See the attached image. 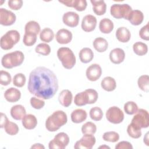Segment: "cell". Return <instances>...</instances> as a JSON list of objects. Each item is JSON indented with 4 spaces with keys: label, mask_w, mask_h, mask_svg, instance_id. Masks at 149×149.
<instances>
[{
    "label": "cell",
    "mask_w": 149,
    "mask_h": 149,
    "mask_svg": "<svg viewBox=\"0 0 149 149\" xmlns=\"http://www.w3.org/2000/svg\"><path fill=\"white\" fill-rule=\"evenodd\" d=\"M62 21L65 24L70 27H76L79 22V15L74 12H68L63 14Z\"/></svg>",
    "instance_id": "obj_14"
},
{
    "label": "cell",
    "mask_w": 149,
    "mask_h": 149,
    "mask_svg": "<svg viewBox=\"0 0 149 149\" xmlns=\"http://www.w3.org/2000/svg\"><path fill=\"white\" fill-rule=\"evenodd\" d=\"M60 3H63L65 6L68 7H70L73 8V2L74 0H64V1H59Z\"/></svg>",
    "instance_id": "obj_51"
},
{
    "label": "cell",
    "mask_w": 149,
    "mask_h": 149,
    "mask_svg": "<svg viewBox=\"0 0 149 149\" xmlns=\"http://www.w3.org/2000/svg\"><path fill=\"white\" fill-rule=\"evenodd\" d=\"M20 36L18 31L11 30L8 31L2 36L0 40V45L2 49L9 50L13 48L20 40Z\"/></svg>",
    "instance_id": "obj_5"
},
{
    "label": "cell",
    "mask_w": 149,
    "mask_h": 149,
    "mask_svg": "<svg viewBox=\"0 0 149 149\" xmlns=\"http://www.w3.org/2000/svg\"><path fill=\"white\" fill-rule=\"evenodd\" d=\"M96 125L91 122L85 123L81 127V132L83 134H94L96 132Z\"/></svg>",
    "instance_id": "obj_34"
},
{
    "label": "cell",
    "mask_w": 149,
    "mask_h": 149,
    "mask_svg": "<svg viewBox=\"0 0 149 149\" xmlns=\"http://www.w3.org/2000/svg\"><path fill=\"white\" fill-rule=\"evenodd\" d=\"M87 116V112L83 109H76L71 113L70 118L73 123H80L84 121Z\"/></svg>",
    "instance_id": "obj_21"
},
{
    "label": "cell",
    "mask_w": 149,
    "mask_h": 149,
    "mask_svg": "<svg viewBox=\"0 0 149 149\" xmlns=\"http://www.w3.org/2000/svg\"><path fill=\"white\" fill-rule=\"evenodd\" d=\"M102 139L104 141L115 143L119 140V135L118 133L114 131L107 132L103 134Z\"/></svg>",
    "instance_id": "obj_41"
},
{
    "label": "cell",
    "mask_w": 149,
    "mask_h": 149,
    "mask_svg": "<svg viewBox=\"0 0 149 149\" xmlns=\"http://www.w3.org/2000/svg\"><path fill=\"white\" fill-rule=\"evenodd\" d=\"M35 51L36 53L40 54L42 55H48L51 52V48L47 43H40L38 44L36 48Z\"/></svg>",
    "instance_id": "obj_40"
},
{
    "label": "cell",
    "mask_w": 149,
    "mask_h": 149,
    "mask_svg": "<svg viewBox=\"0 0 149 149\" xmlns=\"http://www.w3.org/2000/svg\"><path fill=\"white\" fill-rule=\"evenodd\" d=\"M99 148H102V149H104V148H108V149H110V147L106 146V145H103V146H101L99 147Z\"/></svg>",
    "instance_id": "obj_54"
},
{
    "label": "cell",
    "mask_w": 149,
    "mask_h": 149,
    "mask_svg": "<svg viewBox=\"0 0 149 149\" xmlns=\"http://www.w3.org/2000/svg\"><path fill=\"white\" fill-rule=\"evenodd\" d=\"M4 97L5 100L9 102H16L20 100L21 93L17 88L10 87L5 91Z\"/></svg>",
    "instance_id": "obj_17"
},
{
    "label": "cell",
    "mask_w": 149,
    "mask_h": 149,
    "mask_svg": "<svg viewBox=\"0 0 149 149\" xmlns=\"http://www.w3.org/2000/svg\"><path fill=\"white\" fill-rule=\"evenodd\" d=\"M97 25V19L92 15H87L83 18L81 22V29L86 32L93 31Z\"/></svg>",
    "instance_id": "obj_13"
},
{
    "label": "cell",
    "mask_w": 149,
    "mask_h": 149,
    "mask_svg": "<svg viewBox=\"0 0 149 149\" xmlns=\"http://www.w3.org/2000/svg\"><path fill=\"white\" fill-rule=\"evenodd\" d=\"M96 141L93 134H84L83 136L77 141L74 146L75 149H91Z\"/></svg>",
    "instance_id": "obj_10"
},
{
    "label": "cell",
    "mask_w": 149,
    "mask_h": 149,
    "mask_svg": "<svg viewBox=\"0 0 149 149\" xmlns=\"http://www.w3.org/2000/svg\"><path fill=\"white\" fill-rule=\"evenodd\" d=\"M5 132L11 136L16 135L19 132V127L14 122L8 121L4 126Z\"/></svg>",
    "instance_id": "obj_33"
},
{
    "label": "cell",
    "mask_w": 149,
    "mask_h": 149,
    "mask_svg": "<svg viewBox=\"0 0 149 149\" xmlns=\"http://www.w3.org/2000/svg\"><path fill=\"white\" fill-rule=\"evenodd\" d=\"M74 102L75 105L79 107L84 106L87 104V98L86 92L84 91L77 93L74 97Z\"/></svg>",
    "instance_id": "obj_35"
},
{
    "label": "cell",
    "mask_w": 149,
    "mask_h": 149,
    "mask_svg": "<svg viewBox=\"0 0 149 149\" xmlns=\"http://www.w3.org/2000/svg\"><path fill=\"white\" fill-rule=\"evenodd\" d=\"M125 58V51L120 48H116L111 51L109 53L110 61L115 64H119L122 63Z\"/></svg>",
    "instance_id": "obj_16"
},
{
    "label": "cell",
    "mask_w": 149,
    "mask_h": 149,
    "mask_svg": "<svg viewBox=\"0 0 149 149\" xmlns=\"http://www.w3.org/2000/svg\"><path fill=\"white\" fill-rule=\"evenodd\" d=\"M116 37L121 42H127L131 38V34L129 29L125 27H120L116 31Z\"/></svg>",
    "instance_id": "obj_23"
},
{
    "label": "cell",
    "mask_w": 149,
    "mask_h": 149,
    "mask_svg": "<svg viewBox=\"0 0 149 149\" xmlns=\"http://www.w3.org/2000/svg\"><path fill=\"white\" fill-rule=\"evenodd\" d=\"M132 10V7L127 3H115L111 6L110 13L114 18L118 19L123 18L127 20Z\"/></svg>",
    "instance_id": "obj_6"
},
{
    "label": "cell",
    "mask_w": 149,
    "mask_h": 149,
    "mask_svg": "<svg viewBox=\"0 0 149 149\" xmlns=\"http://www.w3.org/2000/svg\"><path fill=\"white\" fill-rule=\"evenodd\" d=\"M131 123L139 129L147 128L149 126V114L147 110L139 109L134 113Z\"/></svg>",
    "instance_id": "obj_7"
},
{
    "label": "cell",
    "mask_w": 149,
    "mask_h": 149,
    "mask_svg": "<svg viewBox=\"0 0 149 149\" xmlns=\"http://www.w3.org/2000/svg\"><path fill=\"white\" fill-rule=\"evenodd\" d=\"M73 95L72 92L68 90H63L59 94L58 100L59 103L64 107H69L72 101Z\"/></svg>",
    "instance_id": "obj_18"
},
{
    "label": "cell",
    "mask_w": 149,
    "mask_h": 149,
    "mask_svg": "<svg viewBox=\"0 0 149 149\" xmlns=\"http://www.w3.org/2000/svg\"><path fill=\"white\" fill-rule=\"evenodd\" d=\"M16 20L15 13L4 8L0 9V23L2 26H9L12 25Z\"/></svg>",
    "instance_id": "obj_11"
},
{
    "label": "cell",
    "mask_w": 149,
    "mask_h": 149,
    "mask_svg": "<svg viewBox=\"0 0 149 149\" xmlns=\"http://www.w3.org/2000/svg\"><path fill=\"white\" fill-rule=\"evenodd\" d=\"M123 108L125 112L128 115H133L139 109L137 105L133 101H127L125 104Z\"/></svg>",
    "instance_id": "obj_43"
},
{
    "label": "cell",
    "mask_w": 149,
    "mask_h": 149,
    "mask_svg": "<svg viewBox=\"0 0 149 149\" xmlns=\"http://www.w3.org/2000/svg\"><path fill=\"white\" fill-rule=\"evenodd\" d=\"M68 118L66 113L58 110L49 116L45 121V127L49 132H55L67 123Z\"/></svg>",
    "instance_id": "obj_2"
},
{
    "label": "cell",
    "mask_w": 149,
    "mask_h": 149,
    "mask_svg": "<svg viewBox=\"0 0 149 149\" xmlns=\"http://www.w3.org/2000/svg\"><path fill=\"white\" fill-rule=\"evenodd\" d=\"M54 37V33L52 30L47 27L44 28L40 33V40L45 42H51Z\"/></svg>",
    "instance_id": "obj_31"
},
{
    "label": "cell",
    "mask_w": 149,
    "mask_h": 149,
    "mask_svg": "<svg viewBox=\"0 0 149 149\" xmlns=\"http://www.w3.org/2000/svg\"><path fill=\"white\" fill-rule=\"evenodd\" d=\"M93 45L94 49L99 52H105L108 47V42L102 37H97L95 38Z\"/></svg>",
    "instance_id": "obj_28"
},
{
    "label": "cell",
    "mask_w": 149,
    "mask_h": 149,
    "mask_svg": "<svg viewBox=\"0 0 149 149\" xmlns=\"http://www.w3.org/2000/svg\"><path fill=\"white\" fill-rule=\"evenodd\" d=\"M89 115L92 120L95 121H99L102 118L103 112L100 107H94L91 108Z\"/></svg>",
    "instance_id": "obj_36"
},
{
    "label": "cell",
    "mask_w": 149,
    "mask_h": 149,
    "mask_svg": "<svg viewBox=\"0 0 149 149\" xmlns=\"http://www.w3.org/2000/svg\"><path fill=\"white\" fill-rule=\"evenodd\" d=\"M69 143L68 135L64 132H61L55 135L54 138L49 141L48 147L49 149H64Z\"/></svg>",
    "instance_id": "obj_8"
},
{
    "label": "cell",
    "mask_w": 149,
    "mask_h": 149,
    "mask_svg": "<svg viewBox=\"0 0 149 149\" xmlns=\"http://www.w3.org/2000/svg\"><path fill=\"white\" fill-rule=\"evenodd\" d=\"M101 87L107 91H112L116 87L115 80L110 76L104 77L101 83Z\"/></svg>",
    "instance_id": "obj_26"
},
{
    "label": "cell",
    "mask_w": 149,
    "mask_h": 149,
    "mask_svg": "<svg viewBox=\"0 0 149 149\" xmlns=\"http://www.w3.org/2000/svg\"><path fill=\"white\" fill-rule=\"evenodd\" d=\"M107 119L113 124H119L124 119L123 111L118 107L113 106L108 108L106 112Z\"/></svg>",
    "instance_id": "obj_9"
},
{
    "label": "cell",
    "mask_w": 149,
    "mask_h": 149,
    "mask_svg": "<svg viewBox=\"0 0 149 149\" xmlns=\"http://www.w3.org/2000/svg\"><path fill=\"white\" fill-rule=\"evenodd\" d=\"M133 146L130 143L127 141H122L115 146V149H132Z\"/></svg>",
    "instance_id": "obj_49"
},
{
    "label": "cell",
    "mask_w": 149,
    "mask_h": 149,
    "mask_svg": "<svg viewBox=\"0 0 149 149\" xmlns=\"http://www.w3.org/2000/svg\"><path fill=\"white\" fill-rule=\"evenodd\" d=\"M102 69L100 65L94 63L90 65L86 69V75L87 78L91 81H97L101 76Z\"/></svg>",
    "instance_id": "obj_12"
},
{
    "label": "cell",
    "mask_w": 149,
    "mask_h": 149,
    "mask_svg": "<svg viewBox=\"0 0 149 149\" xmlns=\"http://www.w3.org/2000/svg\"><path fill=\"white\" fill-rule=\"evenodd\" d=\"M12 77L9 73L6 71L1 70L0 72V83L2 86H8L11 82Z\"/></svg>",
    "instance_id": "obj_44"
},
{
    "label": "cell",
    "mask_w": 149,
    "mask_h": 149,
    "mask_svg": "<svg viewBox=\"0 0 149 149\" xmlns=\"http://www.w3.org/2000/svg\"><path fill=\"white\" fill-rule=\"evenodd\" d=\"M87 5V3L86 0H74L73 8L77 11L81 12L86 9Z\"/></svg>",
    "instance_id": "obj_46"
},
{
    "label": "cell",
    "mask_w": 149,
    "mask_h": 149,
    "mask_svg": "<svg viewBox=\"0 0 149 149\" xmlns=\"http://www.w3.org/2000/svg\"><path fill=\"white\" fill-rule=\"evenodd\" d=\"M87 98V104H94L98 97V94L97 91L92 88L86 89L85 91Z\"/></svg>",
    "instance_id": "obj_38"
},
{
    "label": "cell",
    "mask_w": 149,
    "mask_h": 149,
    "mask_svg": "<svg viewBox=\"0 0 149 149\" xmlns=\"http://www.w3.org/2000/svg\"><path fill=\"white\" fill-rule=\"evenodd\" d=\"M58 81L55 74L49 69L38 66L30 73L27 88L38 98L49 100L58 90Z\"/></svg>",
    "instance_id": "obj_1"
},
{
    "label": "cell",
    "mask_w": 149,
    "mask_h": 149,
    "mask_svg": "<svg viewBox=\"0 0 149 149\" xmlns=\"http://www.w3.org/2000/svg\"><path fill=\"white\" fill-rule=\"evenodd\" d=\"M24 30L25 33H30L37 35L40 31V26L38 22L31 20L26 24Z\"/></svg>",
    "instance_id": "obj_29"
},
{
    "label": "cell",
    "mask_w": 149,
    "mask_h": 149,
    "mask_svg": "<svg viewBox=\"0 0 149 149\" xmlns=\"http://www.w3.org/2000/svg\"><path fill=\"white\" fill-rule=\"evenodd\" d=\"M31 148H38V149L42 148V149H44L45 147L40 143H36V144H34L33 146H32L31 147Z\"/></svg>",
    "instance_id": "obj_52"
},
{
    "label": "cell",
    "mask_w": 149,
    "mask_h": 149,
    "mask_svg": "<svg viewBox=\"0 0 149 149\" xmlns=\"http://www.w3.org/2000/svg\"><path fill=\"white\" fill-rule=\"evenodd\" d=\"M113 23L109 19L104 18L101 20L99 24V29L101 33L104 34L110 33L113 29Z\"/></svg>",
    "instance_id": "obj_27"
},
{
    "label": "cell",
    "mask_w": 149,
    "mask_h": 149,
    "mask_svg": "<svg viewBox=\"0 0 149 149\" xmlns=\"http://www.w3.org/2000/svg\"><path fill=\"white\" fill-rule=\"evenodd\" d=\"M72 33L66 29L59 30L55 36L56 41L61 44H66L69 43L72 40Z\"/></svg>",
    "instance_id": "obj_15"
},
{
    "label": "cell",
    "mask_w": 149,
    "mask_h": 149,
    "mask_svg": "<svg viewBox=\"0 0 149 149\" xmlns=\"http://www.w3.org/2000/svg\"><path fill=\"white\" fill-rule=\"evenodd\" d=\"M144 19L143 12L139 10H133L130 12L127 20L134 26H138L142 23Z\"/></svg>",
    "instance_id": "obj_19"
},
{
    "label": "cell",
    "mask_w": 149,
    "mask_h": 149,
    "mask_svg": "<svg viewBox=\"0 0 149 149\" xmlns=\"http://www.w3.org/2000/svg\"><path fill=\"white\" fill-rule=\"evenodd\" d=\"M148 23L146 25L141 28L139 31L140 37L144 40L148 41L149 40V33H148Z\"/></svg>",
    "instance_id": "obj_48"
},
{
    "label": "cell",
    "mask_w": 149,
    "mask_h": 149,
    "mask_svg": "<svg viewBox=\"0 0 149 149\" xmlns=\"http://www.w3.org/2000/svg\"><path fill=\"white\" fill-rule=\"evenodd\" d=\"M139 87L145 92H148L149 89V76L147 74L142 75L139 77L137 80Z\"/></svg>",
    "instance_id": "obj_32"
},
{
    "label": "cell",
    "mask_w": 149,
    "mask_h": 149,
    "mask_svg": "<svg viewBox=\"0 0 149 149\" xmlns=\"http://www.w3.org/2000/svg\"><path fill=\"white\" fill-rule=\"evenodd\" d=\"M80 61L84 63L91 62L94 58L93 51L90 48L85 47L82 48L79 54Z\"/></svg>",
    "instance_id": "obj_25"
},
{
    "label": "cell",
    "mask_w": 149,
    "mask_h": 149,
    "mask_svg": "<svg viewBox=\"0 0 149 149\" xmlns=\"http://www.w3.org/2000/svg\"><path fill=\"white\" fill-rule=\"evenodd\" d=\"M127 132L129 136L133 139H139L141 136V129L137 128L131 123L127 126Z\"/></svg>",
    "instance_id": "obj_37"
},
{
    "label": "cell",
    "mask_w": 149,
    "mask_h": 149,
    "mask_svg": "<svg viewBox=\"0 0 149 149\" xmlns=\"http://www.w3.org/2000/svg\"><path fill=\"white\" fill-rule=\"evenodd\" d=\"M133 49L134 52L139 55L143 56L146 55L148 52V47L147 44L144 42L139 41L135 42L133 45Z\"/></svg>",
    "instance_id": "obj_30"
},
{
    "label": "cell",
    "mask_w": 149,
    "mask_h": 149,
    "mask_svg": "<svg viewBox=\"0 0 149 149\" xmlns=\"http://www.w3.org/2000/svg\"><path fill=\"white\" fill-rule=\"evenodd\" d=\"M8 119L6 117V115L5 114H4L3 113H1V128H3L4 127L5 124L6 123V122L8 121Z\"/></svg>",
    "instance_id": "obj_50"
},
{
    "label": "cell",
    "mask_w": 149,
    "mask_h": 149,
    "mask_svg": "<svg viewBox=\"0 0 149 149\" xmlns=\"http://www.w3.org/2000/svg\"><path fill=\"white\" fill-rule=\"evenodd\" d=\"M22 123L25 129L31 130L36 127L37 125V119L34 115L27 114L23 118Z\"/></svg>",
    "instance_id": "obj_20"
},
{
    "label": "cell",
    "mask_w": 149,
    "mask_h": 149,
    "mask_svg": "<svg viewBox=\"0 0 149 149\" xmlns=\"http://www.w3.org/2000/svg\"><path fill=\"white\" fill-rule=\"evenodd\" d=\"M57 56L62 66L66 69H70L76 64V57L69 48L61 47L57 51Z\"/></svg>",
    "instance_id": "obj_4"
},
{
    "label": "cell",
    "mask_w": 149,
    "mask_h": 149,
    "mask_svg": "<svg viewBox=\"0 0 149 149\" xmlns=\"http://www.w3.org/2000/svg\"><path fill=\"white\" fill-rule=\"evenodd\" d=\"M148 133H147L146 134V136L145 137H144V142L145 143V144L147 145V146H149L148 144Z\"/></svg>",
    "instance_id": "obj_53"
},
{
    "label": "cell",
    "mask_w": 149,
    "mask_h": 149,
    "mask_svg": "<svg viewBox=\"0 0 149 149\" xmlns=\"http://www.w3.org/2000/svg\"><path fill=\"white\" fill-rule=\"evenodd\" d=\"M26 113L24 107L22 105H15L10 109V115L13 119L19 120L23 119Z\"/></svg>",
    "instance_id": "obj_24"
},
{
    "label": "cell",
    "mask_w": 149,
    "mask_h": 149,
    "mask_svg": "<svg viewBox=\"0 0 149 149\" xmlns=\"http://www.w3.org/2000/svg\"><path fill=\"white\" fill-rule=\"evenodd\" d=\"M37 41V35L30 33H25L23 38V44L28 47L33 45Z\"/></svg>",
    "instance_id": "obj_39"
},
{
    "label": "cell",
    "mask_w": 149,
    "mask_h": 149,
    "mask_svg": "<svg viewBox=\"0 0 149 149\" xmlns=\"http://www.w3.org/2000/svg\"><path fill=\"white\" fill-rule=\"evenodd\" d=\"M24 59L23 53L20 51H15L4 55L1 59V63L3 68L12 69L22 64Z\"/></svg>",
    "instance_id": "obj_3"
},
{
    "label": "cell",
    "mask_w": 149,
    "mask_h": 149,
    "mask_svg": "<svg viewBox=\"0 0 149 149\" xmlns=\"http://www.w3.org/2000/svg\"><path fill=\"white\" fill-rule=\"evenodd\" d=\"M8 6L13 10H19L23 5V1L22 0H10L8 2Z\"/></svg>",
    "instance_id": "obj_47"
},
{
    "label": "cell",
    "mask_w": 149,
    "mask_h": 149,
    "mask_svg": "<svg viewBox=\"0 0 149 149\" xmlns=\"http://www.w3.org/2000/svg\"><path fill=\"white\" fill-rule=\"evenodd\" d=\"M30 102L31 107L36 109H41L45 105V101L44 100L35 97H31Z\"/></svg>",
    "instance_id": "obj_45"
},
{
    "label": "cell",
    "mask_w": 149,
    "mask_h": 149,
    "mask_svg": "<svg viewBox=\"0 0 149 149\" xmlns=\"http://www.w3.org/2000/svg\"><path fill=\"white\" fill-rule=\"evenodd\" d=\"M26 81V76L22 73L16 74L13 78V84L17 87H22L25 84Z\"/></svg>",
    "instance_id": "obj_42"
},
{
    "label": "cell",
    "mask_w": 149,
    "mask_h": 149,
    "mask_svg": "<svg viewBox=\"0 0 149 149\" xmlns=\"http://www.w3.org/2000/svg\"><path fill=\"white\" fill-rule=\"evenodd\" d=\"M93 5V10L95 14L98 16H101L106 12L107 5L103 0H91Z\"/></svg>",
    "instance_id": "obj_22"
}]
</instances>
